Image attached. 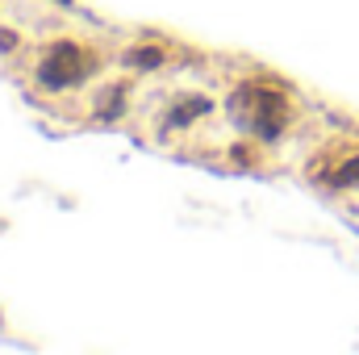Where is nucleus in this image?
Returning <instances> with one entry per match:
<instances>
[{"label": "nucleus", "mask_w": 359, "mask_h": 355, "mask_svg": "<svg viewBox=\"0 0 359 355\" xmlns=\"http://www.w3.org/2000/svg\"><path fill=\"white\" fill-rule=\"evenodd\" d=\"M230 117L238 121L243 134L255 138H280V130L288 126V100L280 92L264 88V84H247L234 92L230 100Z\"/></svg>", "instance_id": "obj_1"}, {"label": "nucleus", "mask_w": 359, "mask_h": 355, "mask_svg": "<svg viewBox=\"0 0 359 355\" xmlns=\"http://www.w3.org/2000/svg\"><path fill=\"white\" fill-rule=\"evenodd\" d=\"M63 4H67V0H63Z\"/></svg>", "instance_id": "obj_4"}, {"label": "nucleus", "mask_w": 359, "mask_h": 355, "mask_svg": "<svg viewBox=\"0 0 359 355\" xmlns=\"http://www.w3.org/2000/svg\"><path fill=\"white\" fill-rule=\"evenodd\" d=\"M326 184H339V188H355V184H359V155L343 159L334 172H326Z\"/></svg>", "instance_id": "obj_3"}, {"label": "nucleus", "mask_w": 359, "mask_h": 355, "mask_svg": "<svg viewBox=\"0 0 359 355\" xmlns=\"http://www.w3.org/2000/svg\"><path fill=\"white\" fill-rule=\"evenodd\" d=\"M88 76H92V55L80 42H55L46 51L42 67H38V80L46 88H72V84H80Z\"/></svg>", "instance_id": "obj_2"}]
</instances>
